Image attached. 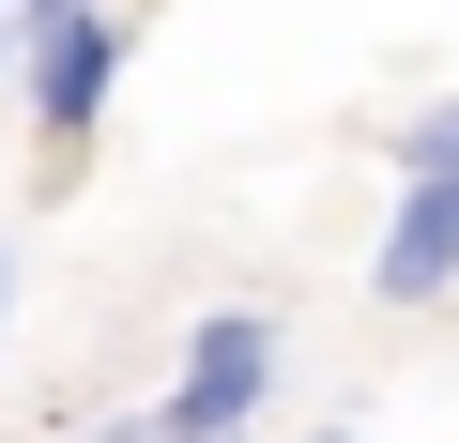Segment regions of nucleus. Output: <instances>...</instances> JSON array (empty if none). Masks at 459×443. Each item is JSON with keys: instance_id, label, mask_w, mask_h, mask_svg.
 <instances>
[{"instance_id": "nucleus-1", "label": "nucleus", "mask_w": 459, "mask_h": 443, "mask_svg": "<svg viewBox=\"0 0 459 443\" xmlns=\"http://www.w3.org/2000/svg\"><path fill=\"white\" fill-rule=\"evenodd\" d=\"M261 382H276V321H261V306H199L153 443H246V428H261Z\"/></svg>"}, {"instance_id": "nucleus-2", "label": "nucleus", "mask_w": 459, "mask_h": 443, "mask_svg": "<svg viewBox=\"0 0 459 443\" xmlns=\"http://www.w3.org/2000/svg\"><path fill=\"white\" fill-rule=\"evenodd\" d=\"M16 62H31V123H47V138H92V123H108V77L138 62V31L92 0V16H47V31H16Z\"/></svg>"}, {"instance_id": "nucleus-3", "label": "nucleus", "mask_w": 459, "mask_h": 443, "mask_svg": "<svg viewBox=\"0 0 459 443\" xmlns=\"http://www.w3.org/2000/svg\"><path fill=\"white\" fill-rule=\"evenodd\" d=\"M459 276V183H398L383 199V260H368V291L383 306H429Z\"/></svg>"}, {"instance_id": "nucleus-4", "label": "nucleus", "mask_w": 459, "mask_h": 443, "mask_svg": "<svg viewBox=\"0 0 459 443\" xmlns=\"http://www.w3.org/2000/svg\"><path fill=\"white\" fill-rule=\"evenodd\" d=\"M383 153H398V183H459V107H413Z\"/></svg>"}, {"instance_id": "nucleus-5", "label": "nucleus", "mask_w": 459, "mask_h": 443, "mask_svg": "<svg viewBox=\"0 0 459 443\" xmlns=\"http://www.w3.org/2000/svg\"><path fill=\"white\" fill-rule=\"evenodd\" d=\"M47 16H92V0H16V31H47Z\"/></svg>"}, {"instance_id": "nucleus-6", "label": "nucleus", "mask_w": 459, "mask_h": 443, "mask_svg": "<svg viewBox=\"0 0 459 443\" xmlns=\"http://www.w3.org/2000/svg\"><path fill=\"white\" fill-rule=\"evenodd\" d=\"M0 77H16V0H0Z\"/></svg>"}, {"instance_id": "nucleus-7", "label": "nucleus", "mask_w": 459, "mask_h": 443, "mask_svg": "<svg viewBox=\"0 0 459 443\" xmlns=\"http://www.w3.org/2000/svg\"><path fill=\"white\" fill-rule=\"evenodd\" d=\"M0 321H16V245H0Z\"/></svg>"}, {"instance_id": "nucleus-8", "label": "nucleus", "mask_w": 459, "mask_h": 443, "mask_svg": "<svg viewBox=\"0 0 459 443\" xmlns=\"http://www.w3.org/2000/svg\"><path fill=\"white\" fill-rule=\"evenodd\" d=\"M322 443H352V428H322Z\"/></svg>"}, {"instance_id": "nucleus-9", "label": "nucleus", "mask_w": 459, "mask_h": 443, "mask_svg": "<svg viewBox=\"0 0 459 443\" xmlns=\"http://www.w3.org/2000/svg\"><path fill=\"white\" fill-rule=\"evenodd\" d=\"M123 443H153V428H123Z\"/></svg>"}]
</instances>
